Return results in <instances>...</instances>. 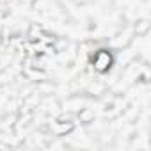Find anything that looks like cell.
I'll list each match as a JSON object with an SVG mask.
<instances>
[{
	"mask_svg": "<svg viewBox=\"0 0 151 151\" xmlns=\"http://www.w3.org/2000/svg\"><path fill=\"white\" fill-rule=\"evenodd\" d=\"M93 117H94V114H93L91 110H87V109L80 114V119H86V121H87V119H93Z\"/></svg>",
	"mask_w": 151,
	"mask_h": 151,
	"instance_id": "2",
	"label": "cell"
},
{
	"mask_svg": "<svg viewBox=\"0 0 151 151\" xmlns=\"http://www.w3.org/2000/svg\"><path fill=\"white\" fill-rule=\"evenodd\" d=\"M110 62H112V57H110V53L105 52V50L98 52L96 57H94V68H96L98 71H105V69H109V68H110Z\"/></svg>",
	"mask_w": 151,
	"mask_h": 151,
	"instance_id": "1",
	"label": "cell"
}]
</instances>
